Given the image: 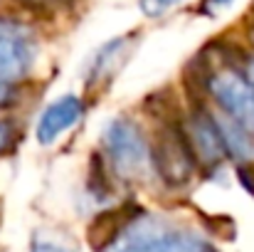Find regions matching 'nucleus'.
I'll list each match as a JSON object with an SVG mask.
<instances>
[{
  "label": "nucleus",
  "instance_id": "1",
  "mask_svg": "<svg viewBox=\"0 0 254 252\" xmlns=\"http://www.w3.org/2000/svg\"><path fill=\"white\" fill-rule=\"evenodd\" d=\"M104 151L111 161L114 173L126 180H143L153 166V151L148 149L141 129L128 119H114L101 131Z\"/></svg>",
  "mask_w": 254,
  "mask_h": 252
},
{
  "label": "nucleus",
  "instance_id": "2",
  "mask_svg": "<svg viewBox=\"0 0 254 252\" xmlns=\"http://www.w3.org/2000/svg\"><path fill=\"white\" fill-rule=\"evenodd\" d=\"M195 151L190 146L188 131L180 124H168L158 134L153 149V166L158 168L161 178L168 185H183L190 180L195 170Z\"/></svg>",
  "mask_w": 254,
  "mask_h": 252
},
{
  "label": "nucleus",
  "instance_id": "3",
  "mask_svg": "<svg viewBox=\"0 0 254 252\" xmlns=\"http://www.w3.org/2000/svg\"><path fill=\"white\" fill-rule=\"evenodd\" d=\"M37 57V42L30 27L0 17V80L15 82L30 75Z\"/></svg>",
  "mask_w": 254,
  "mask_h": 252
},
{
  "label": "nucleus",
  "instance_id": "4",
  "mask_svg": "<svg viewBox=\"0 0 254 252\" xmlns=\"http://www.w3.org/2000/svg\"><path fill=\"white\" fill-rule=\"evenodd\" d=\"M207 89L220 109L254 134V84L237 70H222L207 80Z\"/></svg>",
  "mask_w": 254,
  "mask_h": 252
},
{
  "label": "nucleus",
  "instance_id": "5",
  "mask_svg": "<svg viewBox=\"0 0 254 252\" xmlns=\"http://www.w3.org/2000/svg\"><path fill=\"white\" fill-rule=\"evenodd\" d=\"M173 228L163 218L138 213L106 248L104 252H161L170 238Z\"/></svg>",
  "mask_w": 254,
  "mask_h": 252
},
{
  "label": "nucleus",
  "instance_id": "6",
  "mask_svg": "<svg viewBox=\"0 0 254 252\" xmlns=\"http://www.w3.org/2000/svg\"><path fill=\"white\" fill-rule=\"evenodd\" d=\"M188 139H190V146L195 151V159L202 164V166L212 168L217 166L225 156H227V146H225V139H222V131H220V124L212 114H207L205 109H195L188 126Z\"/></svg>",
  "mask_w": 254,
  "mask_h": 252
},
{
  "label": "nucleus",
  "instance_id": "7",
  "mask_svg": "<svg viewBox=\"0 0 254 252\" xmlns=\"http://www.w3.org/2000/svg\"><path fill=\"white\" fill-rule=\"evenodd\" d=\"M84 111V104L77 99V96H62L60 101L50 104L42 116H40V124H37V141L40 144H52L62 131L72 129L79 116Z\"/></svg>",
  "mask_w": 254,
  "mask_h": 252
},
{
  "label": "nucleus",
  "instance_id": "8",
  "mask_svg": "<svg viewBox=\"0 0 254 252\" xmlns=\"http://www.w3.org/2000/svg\"><path fill=\"white\" fill-rule=\"evenodd\" d=\"M227 146V154L242 161H254V134H250L240 121H235L232 116H215Z\"/></svg>",
  "mask_w": 254,
  "mask_h": 252
},
{
  "label": "nucleus",
  "instance_id": "9",
  "mask_svg": "<svg viewBox=\"0 0 254 252\" xmlns=\"http://www.w3.org/2000/svg\"><path fill=\"white\" fill-rule=\"evenodd\" d=\"M126 45H128V40H126V37H119V40H111V42L96 55V60H94V65H91V70H89V84H96L99 80L109 77V75L121 65V60L126 57Z\"/></svg>",
  "mask_w": 254,
  "mask_h": 252
},
{
  "label": "nucleus",
  "instance_id": "10",
  "mask_svg": "<svg viewBox=\"0 0 254 252\" xmlns=\"http://www.w3.org/2000/svg\"><path fill=\"white\" fill-rule=\"evenodd\" d=\"M161 252H217L212 250L202 238L192 235V233H170V238L166 240V245L161 248Z\"/></svg>",
  "mask_w": 254,
  "mask_h": 252
},
{
  "label": "nucleus",
  "instance_id": "11",
  "mask_svg": "<svg viewBox=\"0 0 254 252\" xmlns=\"http://www.w3.org/2000/svg\"><path fill=\"white\" fill-rule=\"evenodd\" d=\"M180 0H141L138 2V7H141V12L146 15V17H158V15H163L166 10H170L173 5H178Z\"/></svg>",
  "mask_w": 254,
  "mask_h": 252
},
{
  "label": "nucleus",
  "instance_id": "12",
  "mask_svg": "<svg viewBox=\"0 0 254 252\" xmlns=\"http://www.w3.org/2000/svg\"><path fill=\"white\" fill-rule=\"evenodd\" d=\"M15 139H17L15 126H12L10 121H0V156H2L5 151H10V146L15 144Z\"/></svg>",
  "mask_w": 254,
  "mask_h": 252
},
{
  "label": "nucleus",
  "instance_id": "13",
  "mask_svg": "<svg viewBox=\"0 0 254 252\" xmlns=\"http://www.w3.org/2000/svg\"><path fill=\"white\" fill-rule=\"evenodd\" d=\"M235 0H205V5H202V10L207 12V15H217L220 10H225V7H230Z\"/></svg>",
  "mask_w": 254,
  "mask_h": 252
},
{
  "label": "nucleus",
  "instance_id": "14",
  "mask_svg": "<svg viewBox=\"0 0 254 252\" xmlns=\"http://www.w3.org/2000/svg\"><path fill=\"white\" fill-rule=\"evenodd\" d=\"M17 2H22L27 7H35V10H47L52 5H62L64 0H17Z\"/></svg>",
  "mask_w": 254,
  "mask_h": 252
},
{
  "label": "nucleus",
  "instance_id": "15",
  "mask_svg": "<svg viewBox=\"0 0 254 252\" xmlns=\"http://www.w3.org/2000/svg\"><path fill=\"white\" fill-rule=\"evenodd\" d=\"M10 101H12V86H10V82H2L0 80V109L5 104H10Z\"/></svg>",
  "mask_w": 254,
  "mask_h": 252
},
{
  "label": "nucleus",
  "instance_id": "16",
  "mask_svg": "<svg viewBox=\"0 0 254 252\" xmlns=\"http://www.w3.org/2000/svg\"><path fill=\"white\" fill-rule=\"evenodd\" d=\"M32 252H67V250L57 248L55 243H35V245H32Z\"/></svg>",
  "mask_w": 254,
  "mask_h": 252
},
{
  "label": "nucleus",
  "instance_id": "17",
  "mask_svg": "<svg viewBox=\"0 0 254 252\" xmlns=\"http://www.w3.org/2000/svg\"><path fill=\"white\" fill-rule=\"evenodd\" d=\"M245 75H247L250 82L254 84V57H247V60H245Z\"/></svg>",
  "mask_w": 254,
  "mask_h": 252
},
{
  "label": "nucleus",
  "instance_id": "18",
  "mask_svg": "<svg viewBox=\"0 0 254 252\" xmlns=\"http://www.w3.org/2000/svg\"><path fill=\"white\" fill-rule=\"evenodd\" d=\"M252 42H254V30H252Z\"/></svg>",
  "mask_w": 254,
  "mask_h": 252
}]
</instances>
